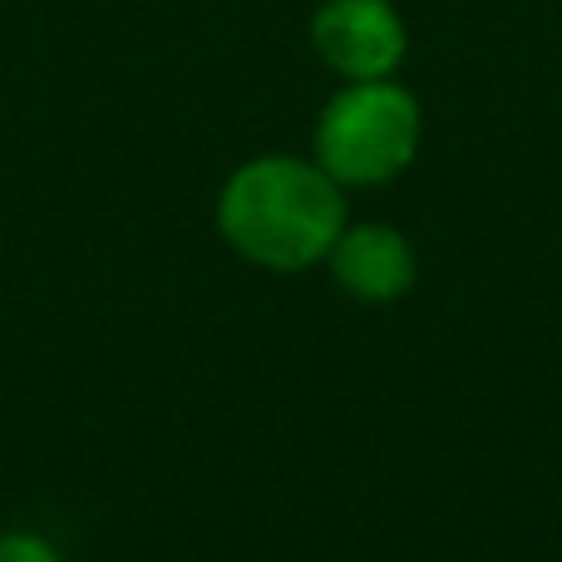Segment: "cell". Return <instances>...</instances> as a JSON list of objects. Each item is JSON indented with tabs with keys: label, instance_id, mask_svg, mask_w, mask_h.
<instances>
[{
	"label": "cell",
	"instance_id": "obj_1",
	"mask_svg": "<svg viewBox=\"0 0 562 562\" xmlns=\"http://www.w3.org/2000/svg\"><path fill=\"white\" fill-rule=\"evenodd\" d=\"M346 227L340 183L306 158H252L217 193V233L267 272H306Z\"/></svg>",
	"mask_w": 562,
	"mask_h": 562
},
{
	"label": "cell",
	"instance_id": "obj_2",
	"mask_svg": "<svg viewBox=\"0 0 562 562\" xmlns=\"http://www.w3.org/2000/svg\"><path fill=\"white\" fill-rule=\"evenodd\" d=\"M419 148V104L390 79H356L316 124V164L340 188H375L400 178Z\"/></svg>",
	"mask_w": 562,
	"mask_h": 562
},
{
	"label": "cell",
	"instance_id": "obj_3",
	"mask_svg": "<svg viewBox=\"0 0 562 562\" xmlns=\"http://www.w3.org/2000/svg\"><path fill=\"white\" fill-rule=\"evenodd\" d=\"M311 40L346 79H385L405 59V20L390 0H326L311 20Z\"/></svg>",
	"mask_w": 562,
	"mask_h": 562
},
{
	"label": "cell",
	"instance_id": "obj_4",
	"mask_svg": "<svg viewBox=\"0 0 562 562\" xmlns=\"http://www.w3.org/2000/svg\"><path fill=\"white\" fill-rule=\"evenodd\" d=\"M330 277L346 296L370 301V306H385L400 301L415 286V247L405 233L380 223H360V227H340L336 247L326 252Z\"/></svg>",
	"mask_w": 562,
	"mask_h": 562
},
{
	"label": "cell",
	"instance_id": "obj_5",
	"mask_svg": "<svg viewBox=\"0 0 562 562\" xmlns=\"http://www.w3.org/2000/svg\"><path fill=\"white\" fill-rule=\"evenodd\" d=\"M0 562H65L35 533H0Z\"/></svg>",
	"mask_w": 562,
	"mask_h": 562
}]
</instances>
